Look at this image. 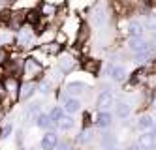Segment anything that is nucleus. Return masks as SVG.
<instances>
[{"label": "nucleus", "mask_w": 156, "mask_h": 150, "mask_svg": "<svg viewBox=\"0 0 156 150\" xmlns=\"http://www.w3.org/2000/svg\"><path fill=\"white\" fill-rule=\"evenodd\" d=\"M23 75L30 81V79H36L41 75V64L36 58H27L23 64Z\"/></svg>", "instance_id": "f257e3e1"}, {"label": "nucleus", "mask_w": 156, "mask_h": 150, "mask_svg": "<svg viewBox=\"0 0 156 150\" xmlns=\"http://www.w3.org/2000/svg\"><path fill=\"white\" fill-rule=\"evenodd\" d=\"M113 105H115V96H113V92H109V90L102 92V94H100V98H98V109H100V111H109Z\"/></svg>", "instance_id": "f03ea898"}, {"label": "nucleus", "mask_w": 156, "mask_h": 150, "mask_svg": "<svg viewBox=\"0 0 156 150\" xmlns=\"http://www.w3.org/2000/svg\"><path fill=\"white\" fill-rule=\"evenodd\" d=\"M34 92H36V85L32 83V81H27V83H23V85H19V90H17V96H19V99H23V101H27V99H30L32 96H34Z\"/></svg>", "instance_id": "7ed1b4c3"}, {"label": "nucleus", "mask_w": 156, "mask_h": 150, "mask_svg": "<svg viewBox=\"0 0 156 150\" xmlns=\"http://www.w3.org/2000/svg\"><path fill=\"white\" fill-rule=\"evenodd\" d=\"M107 73L115 83H122V81L126 79V70H124V66H120V64H111L107 68Z\"/></svg>", "instance_id": "20e7f679"}, {"label": "nucleus", "mask_w": 156, "mask_h": 150, "mask_svg": "<svg viewBox=\"0 0 156 150\" xmlns=\"http://www.w3.org/2000/svg\"><path fill=\"white\" fill-rule=\"evenodd\" d=\"M149 45H151V43L145 40L143 36L130 38V40H128V47H130V51H132V53H139V51H143V49H147Z\"/></svg>", "instance_id": "39448f33"}, {"label": "nucleus", "mask_w": 156, "mask_h": 150, "mask_svg": "<svg viewBox=\"0 0 156 150\" xmlns=\"http://www.w3.org/2000/svg\"><path fill=\"white\" fill-rule=\"evenodd\" d=\"M75 68V58L72 54H60V58H58V70L64 72V73H68L72 72Z\"/></svg>", "instance_id": "423d86ee"}, {"label": "nucleus", "mask_w": 156, "mask_h": 150, "mask_svg": "<svg viewBox=\"0 0 156 150\" xmlns=\"http://www.w3.org/2000/svg\"><path fill=\"white\" fill-rule=\"evenodd\" d=\"M57 143H58L57 133H55V131H47L45 135L41 137V150H55Z\"/></svg>", "instance_id": "0eeeda50"}, {"label": "nucleus", "mask_w": 156, "mask_h": 150, "mask_svg": "<svg viewBox=\"0 0 156 150\" xmlns=\"http://www.w3.org/2000/svg\"><path fill=\"white\" fill-rule=\"evenodd\" d=\"M64 113H68V114H75L77 111L81 109V101L73 98V96H68V98H64Z\"/></svg>", "instance_id": "6e6552de"}, {"label": "nucleus", "mask_w": 156, "mask_h": 150, "mask_svg": "<svg viewBox=\"0 0 156 150\" xmlns=\"http://www.w3.org/2000/svg\"><path fill=\"white\" fill-rule=\"evenodd\" d=\"M154 143H156V135L152 133V131H143V135L139 137V146L143 148V150H149V148H152L154 146Z\"/></svg>", "instance_id": "1a4fd4ad"}, {"label": "nucleus", "mask_w": 156, "mask_h": 150, "mask_svg": "<svg viewBox=\"0 0 156 150\" xmlns=\"http://www.w3.org/2000/svg\"><path fill=\"white\" fill-rule=\"evenodd\" d=\"M96 124H98V128H102V130L109 128V126L113 124V114H111L109 111H100V114H98V120H96Z\"/></svg>", "instance_id": "9d476101"}, {"label": "nucleus", "mask_w": 156, "mask_h": 150, "mask_svg": "<svg viewBox=\"0 0 156 150\" xmlns=\"http://www.w3.org/2000/svg\"><path fill=\"white\" fill-rule=\"evenodd\" d=\"M143 32H145V26L141 25L139 21H130V23H128V36H130V38L143 36Z\"/></svg>", "instance_id": "9b49d317"}, {"label": "nucleus", "mask_w": 156, "mask_h": 150, "mask_svg": "<svg viewBox=\"0 0 156 150\" xmlns=\"http://www.w3.org/2000/svg\"><path fill=\"white\" fill-rule=\"evenodd\" d=\"M115 107V113H117V117L119 118H128L130 117V113H132V107H130V103H126V101H119L117 105H113Z\"/></svg>", "instance_id": "f8f14e48"}, {"label": "nucleus", "mask_w": 156, "mask_h": 150, "mask_svg": "<svg viewBox=\"0 0 156 150\" xmlns=\"http://www.w3.org/2000/svg\"><path fill=\"white\" fill-rule=\"evenodd\" d=\"M137 126H139V128H141L143 131H151V130L154 128V118L151 117L149 113H145V114H141V117H139Z\"/></svg>", "instance_id": "ddd939ff"}, {"label": "nucleus", "mask_w": 156, "mask_h": 150, "mask_svg": "<svg viewBox=\"0 0 156 150\" xmlns=\"http://www.w3.org/2000/svg\"><path fill=\"white\" fill-rule=\"evenodd\" d=\"M92 21H94V25H96V26H104L105 23H107V11L102 9V6H98V8L94 9Z\"/></svg>", "instance_id": "4468645a"}, {"label": "nucleus", "mask_w": 156, "mask_h": 150, "mask_svg": "<svg viewBox=\"0 0 156 150\" xmlns=\"http://www.w3.org/2000/svg\"><path fill=\"white\" fill-rule=\"evenodd\" d=\"M83 70L88 72V73H92V75H96L100 72V60H94V58L83 60Z\"/></svg>", "instance_id": "2eb2a0df"}, {"label": "nucleus", "mask_w": 156, "mask_h": 150, "mask_svg": "<svg viewBox=\"0 0 156 150\" xmlns=\"http://www.w3.org/2000/svg\"><path fill=\"white\" fill-rule=\"evenodd\" d=\"M30 43H32V34L28 30H19V38H17V45L19 47H30Z\"/></svg>", "instance_id": "dca6fc26"}, {"label": "nucleus", "mask_w": 156, "mask_h": 150, "mask_svg": "<svg viewBox=\"0 0 156 150\" xmlns=\"http://www.w3.org/2000/svg\"><path fill=\"white\" fill-rule=\"evenodd\" d=\"M19 90V83L15 77H6L4 79V92H8V94H17Z\"/></svg>", "instance_id": "f3484780"}, {"label": "nucleus", "mask_w": 156, "mask_h": 150, "mask_svg": "<svg viewBox=\"0 0 156 150\" xmlns=\"http://www.w3.org/2000/svg\"><path fill=\"white\" fill-rule=\"evenodd\" d=\"M68 94L70 96H77V94H81V92H85L87 90V86H85V83H81V81H73V83H68Z\"/></svg>", "instance_id": "a211bd4d"}, {"label": "nucleus", "mask_w": 156, "mask_h": 150, "mask_svg": "<svg viewBox=\"0 0 156 150\" xmlns=\"http://www.w3.org/2000/svg\"><path fill=\"white\" fill-rule=\"evenodd\" d=\"M34 120H36V126L41 128V130H49L51 126H53L51 120H49V114H45V113H38V117Z\"/></svg>", "instance_id": "6ab92c4d"}, {"label": "nucleus", "mask_w": 156, "mask_h": 150, "mask_svg": "<svg viewBox=\"0 0 156 150\" xmlns=\"http://www.w3.org/2000/svg\"><path fill=\"white\" fill-rule=\"evenodd\" d=\"M62 117H64V109L62 107H53V111L49 113V120H51L53 126H57L62 120Z\"/></svg>", "instance_id": "aec40b11"}, {"label": "nucleus", "mask_w": 156, "mask_h": 150, "mask_svg": "<svg viewBox=\"0 0 156 150\" xmlns=\"http://www.w3.org/2000/svg\"><path fill=\"white\" fill-rule=\"evenodd\" d=\"M41 19V13H40V9H30L28 13L25 15V21L28 23V25H38Z\"/></svg>", "instance_id": "412c9836"}, {"label": "nucleus", "mask_w": 156, "mask_h": 150, "mask_svg": "<svg viewBox=\"0 0 156 150\" xmlns=\"http://www.w3.org/2000/svg\"><path fill=\"white\" fill-rule=\"evenodd\" d=\"M38 113H41L40 103H30V105L27 107L25 117H27V120H32V118H36V117H38Z\"/></svg>", "instance_id": "4be33fe9"}, {"label": "nucleus", "mask_w": 156, "mask_h": 150, "mask_svg": "<svg viewBox=\"0 0 156 150\" xmlns=\"http://www.w3.org/2000/svg\"><path fill=\"white\" fill-rule=\"evenodd\" d=\"M88 36H90V28H88V25H83L79 26V36H77V43H85V40H88Z\"/></svg>", "instance_id": "5701e85b"}, {"label": "nucleus", "mask_w": 156, "mask_h": 150, "mask_svg": "<svg viewBox=\"0 0 156 150\" xmlns=\"http://www.w3.org/2000/svg\"><path fill=\"white\" fill-rule=\"evenodd\" d=\"M72 126H73V118H72V117H66V114H64L62 120L57 124V128L62 130V131H68V130H72Z\"/></svg>", "instance_id": "b1692460"}, {"label": "nucleus", "mask_w": 156, "mask_h": 150, "mask_svg": "<svg viewBox=\"0 0 156 150\" xmlns=\"http://www.w3.org/2000/svg\"><path fill=\"white\" fill-rule=\"evenodd\" d=\"M115 145H117V141H115V135H113V133L102 135V146H104L105 150H109L111 146H115Z\"/></svg>", "instance_id": "393cba45"}, {"label": "nucleus", "mask_w": 156, "mask_h": 150, "mask_svg": "<svg viewBox=\"0 0 156 150\" xmlns=\"http://www.w3.org/2000/svg\"><path fill=\"white\" fill-rule=\"evenodd\" d=\"M40 13H41V17H43V15H45V17H51L53 13H57V8L51 6V4H45V6L40 9Z\"/></svg>", "instance_id": "a878e982"}, {"label": "nucleus", "mask_w": 156, "mask_h": 150, "mask_svg": "<svg viewBox=\"0 0 156 150\" xmlns=\"http://www.w3.org/2000/svg\"><path fill=\"white\" fill-rule=\"evenodd\" d=\"M36 88H38V92H41V94H47V92H51V83L47 79H43V81H40V85Z\"/></svg>", "instance_id": "bb28decb"}, {"label": "nucleus", "mask_w": 156, "mask_h": 150, "mask_svg": "<svg viewBox=\"0 0 156 150\" xmlns=\"http://www.w3.org/2000/svg\"><path fill=\"white\" fill-rule=\"evenodd\" d=\"M12 133H13V126H12V124H6L4 128L0 130V139H8Z\"/></svg>", "instance_id": "cd10ccee"}, {"label": "nucleus", "mask_w": 156, "mask_h": 150, "mask_svg": "<svg viewBox=\"0 0 156 150\" xmlns=\"http://www.w3.org/2000/svg\"><path fill=\"white\" fill-rule=\"evenodd\" d=\"M90 139H92V131H90V130H85V131H81V135H79V143H81V145L88 143Z\"/></svg>", "instance_id": "c85d7f7f"}, {"label": "nucleus", "mask_w": 156, "mask_h": 150, "mask_svg": "<svg viewBox=\"0 0 156 150\" xmlns=\"http://www.w3.org/2000/svg\"><path fill=\"white\" fill-rule=\"evenodd\" d=\"M55 150H72V145H70L68 141H62V143H57Z\"/></svg>", "instance_id": "c756f323"}, {"label": "nucleus", "mask_w": 156, "mask_h": 150, "mask_svg": "<svg viewBox=\"0 0 156 150\" xmlns=\"http://www.w3.org/2000/svg\"><path fill=\"white\" fill-rule=\"evenodd\" d=\"M83 124H85V128L90 124V113H85V114H83Z\"/></svg>", "instance_id": "7c9ffc66"}, {"label": "nucleus", "mask_w": 156, "mask_h": 150, "mask_svg": "<svg viewBox=\"0 0 156 150\" xmlns=\"http://www.w3.org/2000/svg\"><path fill=\"white\" fill-rule=\"evenodd\" d=\"M4 62H6V51L0 47V64H4Z\"/></svg>", "instance_id": "2f4dec72"}, {"label": "nucleus", "mask_w": 156, "mask_h": 150, "mask_svg": "<svg viewBox=\"0 0 156 150\" xmlns=\"http://www.w3.org/2000/svg\"><path fill=\"white\" fill-rule=\"evenodd\" d=\"M64 41H66V36H64V34H58V38H57V43H58V45H62Z\"/></svg>", "instance_id": "473e14b6"}, {"label": "nucleus", "mask_w": 156, "mask_h": 150, "mask_svg": "<svg viewBox=\"0 0 156 150\" xmlns=\"http://www.w3.org/2000/svg\"><path fill=\"white\" fill-rule=\"evenodd\" d=\"M126 150H143V148H141L139 145H132V146H128Z\"/></svg>", "instance_id": "72a5a7b5"}, {"label": "nucleus", "mask_w": 156, "mask_h": 150, "mask_svg": "<svg viewBox=\"0 0 156 150\" xmlns=\"http://www.w3.org/2000/svg\"><path fill=\"white\" fill-rule=\"evenodd\" d=\"M109 150H120V148H117V145H115V146H111Z\"/></svg>", "instance_id": "f704fd0d"}, {"label": "nucleus", "mask_w": 156, "mask_h": 150, "mask_svg": "<svg viewBox=\"0 0 156 150\" xmlns=\"http://www.w3.org/2000/svg\"><path fill=\"white\" fill-rule=\"evenodd\" d=\"M152 107H154V111H156V98H154V101H152Z\"/></svg>", "instance_id": "c9c22d12"}, {"label": "nucleus", "mask_w": 156, "mask_h": 150, "mask_svg": "<svg viewBox=\"0 0 156 150\" xmlns=\"http://www.w3.org/2000/svg\"><path fill=\"white\" fill-rule=\"evenodd\" d=\"M154 30H156V21H154Z\"/></svg>", "instance_id": "e433bc0d"}, {"label": "nucleus", "mask_w": 156, "mask_h": 150, "mask_svg": "<svg viewBox=\"0 0 156 150\" xmlns=\"http://www.w3.org/2000/svg\"><path fill=\"white\" fill-rule=\"evenodd\" d=\"M28 150H34V148H28Z\"/></svg>", "instance_id": "4c0bfd02"}, {"label": "nucleus", "mask_w": 156, "mask_h": 150, "mask_svg": "<svg viewBox=\"0 0 156 150\" xmlns=\"http://www.w3.org/2000/svg\"><path fill=\"white\" fill-rule=\"evenodd\" d=\"M154 126H156V120H154Z\"/></svg>", "instance_id": "58836bf2"}, {"label": "nucleus", "mask_w": 156, "mask_h": 150, "mask_svg": "<svg viewBox=\"0 0 156 150\" xmlns=\"http://www.w3.org/2000/svg\"><path fill=\"white\" fill-rule=\"evenodd\" d=\"M0 2H2V0H0Z\"/></svg>", "instance_id": "ea45409f"}]
</instances>
